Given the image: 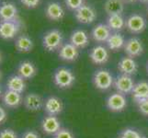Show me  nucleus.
<instances>
[{"instance_id": "obj_1", "label": "nucleus", "mask_w": 148, "mask_h": 138, "mask_svg": "<svg viewBox=\"0 0 148 138\" xmlns=\"http://www.w3.org/2000/svg\"><path fill=\"white\" fill-rule=\"evenodd\" d=\"M43 47L49 52L60 49L63 45V35L58 30H52L44 34L42 38Z\"/></svg>"}, {"instance_id": "obj_2", "label": "nucleus", "mask_w": 148, "mask_h": 138, "mask_svg": "<svg viewBox=\"0 0 148 138\" xmlns=\"http://www.w3.org/2000/svg\"><path fill=\"white\" fill-rule=\"evenodd\" d=\"M75 76L73 72L68 68L61 67L55 71L53 76L54 84L60 89H68L73 86Z\"/></svg>"}, {"instance_id": "obj_3", "label": "nucleus", "mask_w": 148, "mask_h": 138, "mask_svg": "<svg viewBox=\"0 0 148 138\" xmlns=\"http://www.w3.org/2000/svg\"><path fill=\"white\" fill-rule=\"evenodd\" d=\"M93 83L98 89L100 90H108L110 89L114 83V79L112 75L109 71L100 69L98 70L94 74Z\"/></svg>"}, {"instance_id": "obj_4", "label": "nucleus", "mask_w": 148, "mask_h": 138, "mask_svg": "<svg viewBox=\"0 0 148 138\" xmlns=\"http://www.w3.org/2000/svg\"><path fill=\"white\" fill-rule=\"evenodd\" d=\"M116 90L121 94H130L132 93V89L134 88V79L132 78L131 76L127 75H121L117 76L113 83Z\"/></svg>"}, {"instance_id": "obj_5", "label": "nucleus", "mask_w": 148, "mask_h": 138, "mask_svg": "<svg viewBox=\"0 0 148 138\" xmlns=\"http://www.w3.org/2000/svg\"><path fill=\"white\" fill-rule=\"evenodd\" d=\"M106 104L108 109L111 111L119 112L123 111L127 106V100L123 94H121L119 92L111 94L109 96V98L107 99Z\"/></svg>"}, {"instance_id": "obj_6", "label": "nucleus", "mask_w": 148, "mask_h": 138, "mask_svg": "<svg viewBox=\"0 0 148 138\" xmlns=\"http://www.w3.org/2000/svg\"><path fill=\"white\" fill-rule=\"evenodd\" d=\"M126 27L132 33H141L146 28V20L141 15L134 14L127 19Z\"/></svg>"}, {"instance_id": "obj_7", "label": "nucleus", "mask_w": 148, "mask_h": 138, "mask_svg": "<svg viewBox=\"0 0 148 138\" xmlns=\"http://www.w3.org/2000/svg\"><path fill=\"white\" fill-rule=\"evenodd\" d=\"M19 30L18 20L13 21H0V37L5 40L13 39Z\"/></svg>"}, {"instance_id": "obj_8", "label": "nucleus", "mask_w": 148, "mask_h": 138, "mask_svg": "<svg viewBox=\"0 0 148 138\" xmlns=\"http://www.w3.org/2000/svg\"><path fill=\"white\" fill-rule=\"evenodd\" d=\"M75 18L80 23L90 24L97 18V14L94 8L88 5H83L77 10H75Z\"/></svg>"}, {"instance_id": "obj_9", "label": "nucleus", "mask_w": 148, "mask_h": 138, "mask_svg": "<svg viewBox=\"0 0 148 138\" xmlns=\"http://www.w3.org/2000/svg\"><path fill=\"white\" fill-rule=\"evenodd\" d=\"M124 52L129 57L134 58L139 56L144 52V46H143L142 41L138 38H131L126 41L124 44Z\"/></svg>"}, {"instance_id": "obj_10", "label": "nucleus", "mask_w": 148, "mask_h": 138, "mask_svg": "<svg viewBox=\"0 0 148 138\" xmlns=\"http://www.w3.org/2000/svg\"><path fill=\"white\" fill-rule=\"evenodd\" d=\"M43 109L48 115L56 116L60 114L64 110V104L57 97H49V98L44 101Z\"/></svg>"}, {"instance_id": "obj_11", "label": "nucleus", "mask_w": 148, "mask_h": 138, "mask_svg": "<svg viewBox=\"0 0 148 138\" xmlns=\"http://www.w3.org/2000/svg\"><path fill=\"white\" fill-rule=\"evenodd\" d=\"M89 57L94 64L100 65L108 62V60L110 58V54L106 47L102 45H98L91 49Z\"/></svg>"}, {"instance_id": "obj_12", "label": "nucleus", "mask_w": 148, "mask_h": 138, "mask_svg": "<svg viewBox=\"0 0 148 138\" xmlns=\"http://www.w3.org/2000/svg\"><path fill=\"white\" fill-rule=\"evenodd\" d=\"M18 8L11 2H4L0 6V20L1 21H13L17 20Z\"/></svg>"}, {"instance_id": "obj_13", "label": "nucleus", "mask_w": 148, "mask_h": 138, "mask_svg": "<svg viewBox=\"0 0 148 138\" xmlns=\"http://www.w3.org/2000/svg\"><path fill=\"white\" fill-rule=\"evenodd\" d=\"M42 129L46 135H54L61 129V122L56 116L48 115L42 122Z\"/></svg>"}, {"instance_id": "obj_14", "label": "nucleus", "mask_w": 148, "mask_h": 138, "mask_svg": "<svg viewBox=\"0 0 148 138\" xmlns=\"http://www.w3.org/2000/svg\"><path fill=\"white\" fill-rule=\"evenodd\" d=\"M23 104L25 108L30 111H38L43 107L44 101L40 95L30 93L25 96L23 99Z\"/></svg>"}, {"instance_id": "obj_15", "label": "nucleus", "mask_w": 148, "mask_h": 138, "mask_svg": "<svg viewBox=\"0 0 148 138\" xmlns=\"http://www.w3.org/2000/svg\"><path fill=\"white\" fill-rule=\"evenodd\" d=\"M2 101L8 108L15 109V108H18V107L22 103L23 99L20 93L8 89L2 95Z\"/></svg>"}, {"instance_id": "obj_16", "label": "nucleus", "mask_w": 148, "mask_h": 138, "mask_svg": "<svg viewBox=\"0 0 148 138\" xmlns=\"http://www.w3.org/2000/svg\"><path fill=\"white\" fill-rule=\"evenodd\" d=\"M118 68L121 71L122 75L132 76L134 75L137 70H138V65L137 63L134 60V58L129 57V56H125V57L121 58L118 64Z\"/></svg>"}, {"instance_id": "obj_17", "label": "nucleus", "mask_w": 148, "mask_h": 138, "mask_svg": "<svg viewBox=\"0 0 148 138\" xmlns=\"http://www.w3.org/2000/svg\"><path fill=\"white\" fill-rule=\"evenodd\" d=\"M45 14L48 19L53 21H58L64 16V11L63 7L58 2H51L47 5L45 9Z\"/></svg>"}, {"instance_id": "obj_18", "label": "nucleus", "mask_w": 148, "mask_h": 138, "mask_svg": "<svg viewBox=\"0 0 148 138\" xmlns=\"http://www.w3.org/2000/svg\"><path fill=\"white\" fill-rule=\"evenodd\" d=\"M78 54L79 53L77 48L72 43H65L62 45V47L59 50V57L62 60L68 61V62L75 61L78 57Z\"/></svg>"}, {"instance_id": "obj_19", "label": "nucleus", "mask_w": 148, "mask_h": 138, "mask_svg": "<svg viewBox=\"0 0 148 138\" xmlns=\"http://www.w3.org/2000/svg\"><path fill=\"white\" fill-rule=\"evenodd\" d=\"M92 38L94 41L98 43H104L107 42L110 36L111 35L110 33V29L109 28L108 25L105 24H99L92 30Z\"/></svg>"}, {"instance_id": "obj_20", "label": "nucleus", "mask_w": 148, "mask_h": 138, "mask_svg": "<svg viewBox=\"0 0 148 138\" xmlns=\"http://www.w3.org/2000/svg\"><path fill=\"white\" fill-rule=\"evenodd\" d=\"M37 69L29 61H23L18 66V75L23 79H30L36 75Z\"/></svg>"}, {"instance_id": "obj_21", "label": "nucleus", "mask_w": 148, "mask_h": 138, "mask_svg": "<svg viewBox=\"0 0 148 138\" xmlns=\"http://www.w3.org/2000/svg\"><path fill=\"white\" fill-rule=\"evenodd\" d=\"M89 39L86 32L82 30H77L72 33L70 37V43L75 45L76 48H85L88 46Z\"/></svg>"}, {"instance_id": "obj_22", "label": "nucleus", "mask_w": 148, "mask_h": 138, "mask_svg": "<svg viewBox=\"0 0 148 138\" xmlns=\"http://www.w3.org/2000/svg\"><path fill=\"white\" fill-rule=\"evenodd\" d=\"M7 87L8 90H12L21 94L26 89V83H25V79H23L21 76H19L18 75H13L8 79Z\"/></svg>"}, {"instance_id": "obj_23", "label": "nucleus", "mask_w": 148, "mask_h": 138, "mask_svg": "<svg viewBox=\"0 0 148 138\" xmlns=\"http://www.w3.org/2000/svg\"><path fill=\"white\" fill-rule=\"evenodd\" d=\"M132 95L135 102L148 99V82L141 81V82L135 84L132 91Z\"/></svg>"}, {"instance_id": "obj_24", "label": "nucleus", "mask_w": 148, "mask_h": 138, "mask_svg": "<svg viewBox=\"0 0 148 138\" xmlns=\"http://www.w3.org/2000/svg\"><path fill=\"white\" fill-rule=\"evenodd\" d=\"M105 11L110 15H121L124 10V4L122 0H107L104 5Z\"/></svg>"}, {"instance_id": "obj_25", "label": "nucleus", "mask_w": 148, "mask_h": 138, "mask_svg": "<svg viewBox=\"0 0 148 138\" xmlns=\"http://www.w3.org/2000/svg\"><path fill=\"white\" fill-rule=\"evenodd\" d=\"M15 46L20 53H29L33 48V42L27 35H21L16 40Z\"/></svg>"}, {"instance_id": "obj_26", "label": "nucleus", "mask_w": 148, "mask_h": 138, "mask_svg": "<svg viewBox=\"0 0 148 138\" xmlns=\"http://www.w3.org/2000/svg\"><path fill=\"white\" fill-rule=\"evenodd\" d=\"M108 47L111 51H119L120 49L124 47L125 40L121 34L120 33H113L111 34L110 38L107 41Z\"/></svg>"}, {"instance_id": "obj_27", "label": "nucleus", "mask_w": 148, "mask_h": 138, "mask_svg": "<svg viewBox=\"0 0 148 138\" xmlns=\"http://www.w3.org/2000/svg\"><path fill=\"white\" fill-rule=\"evenodd\" d=\"M126 22L121 15H110L108 18V26L110 30H121L124 28Z\"/></svg>"}, {"instance_id": "obj_28", "label": "nucleus", "mask_w": 148, "mask_h": 138, "mask_svg": "<svg viewBox=\"0 0 148 138\" xmlns=\"http://www.w3.org/2000/svg\"><path fill=\"white\" fill-rule=\"evenodd\" d=\"M120 137L121 138H143L139 132H137L132 128H126L123 131H121Z\"/></svg>"}, {"instance_id": "obj_29", "label": "nucleus", "mask_w": 148, "mask_h": 138, "mask_svg": "<svg viewBox=\"0 0 148 138\" xmlns=\"http://www.w3.org/2000/svg\"><path fill=\"white\" fill-rule=\"evenodd\" d=\"M65 5L72 10H77L84 5V0H65Z\"/></svg>"}, {"instance_id": "obj_30", "label": "nucleus", "mask_w": 148, "mask_h": 138, "mask_svg": "<svg viewBox=\"0 0 148 138\" xmlns=\"http://www.w3.org/2000/svg\"><path fill=\"white\" fill-rule=\"evenodd\" d=\"M54 138H75V135H73V133L70 130L61 128L54 135Z\"/></svg>"}, {"instance_id": "obj_31", "label": "nucleus", "mask_w": 148, "mask_h": 138, "mask_svg": "<svg viewBox=\"0 0 148 138\" xmlns=\"http://www.w3.org/2000/svg\"><path fill=\"white\" fill-rule=\"evenodd\" d=\"M136 104L138 106V110L141 113L148 116V99L136 102Z\"/></svg>"}, {"instance_id": "obj_32", "label": "nucleus", "mask_w": 148, "mask_h": 138, "mask_svg": "<svg viewBox=\"0 0 148 138\" xmlns=\"http://www.w3.org/2000/svg\"><path fill=\"white\" fill-rule=\"evenodd\" d=\"M0 138H18V137L15 131L9 128H6L0 132Z\"/></svg>"}, {"instance_id": "obj_33", "label": "nucleus", "mask_w": 148, "mask_h": 138, "mask_svg": "<svg viewBox=\"0 0 148 138\" xmlns=\"http://www.w3.org/2000/svg\"><path fill=\"white\" fill-rule=\"evenodd\" d=\"M20 2L28 8H34L40 4V0H20Z\"/></svg>"}, {"instance_id": "obj_34", "label": "nucleus", "mask_w": 148, "mask_h": 138, "mask_svg": "<svg viewBox=\"0 0 148 138\" xmlns=\"http://www.w3.org/2000/svg\"><path fill=\"white\" fill-rule=\"evenodd\" d=\"M21 138H40V137L38 135V133H36L35 131H27L24 133Z\"/></svg>"}, {"instance_id": "obj_35", "label": "nucleus", "mask_w": 148, "mask_h": 138, "mask_svg": "<svg viewBox=\"0 0 148 138\" xmlns=\"http://www.w3.org/2000/svg\"><path fill=\"white\" fill-rule=\"evenodd\" d=\"M6 119H7V112L3 107L0 106V124H2L6 121Z\"/></svg>"}, {"instance_id": "obj_36", "label": "nucleus", "mask_w": 148, "mask_h": 138, "mask_svg": "<svg viewBox=\"0 0 148 138\" xmlns=\"http://www.w3.org/2000/svg\"><path fill=\"white\" fill-rule=\"evenodd\" d=\"M126 2H129V3H132V2H135L136 0H124Z\"/></svg>"}, {"instance_id": "obj_37", "label": "nucleus", "mask_w": 148, "mask_h": 138, "mask_svg": "<svg viewBox=\"0 0 148 138\" xmlns=\"http://www.w3.org/2000/svg\"><path fill=\"white\" fill-rule=\"evenodd\" d=\"M2 94V89H1V87H0V96H1Z\"/></svg>"}, {"instance_id": "obj_38", "label": "nucleus", "mask_w": 148, "mask_h": 138, "mask_svg": "<svg viewBox=\"0 0 148 138\" xmlns=\"http://www.w3.org/2000/svg\"><path fill=\"white\" fill-rule=\"evenodd\" d=\"M142 2H148V0H140Z\"/></svg>"}, {"instance_id": "obj_39", "label": "nucleus", "mask_w": 148, "mask_h": 138, "mask_svg": "<svg viewBox=\"0 0 148 138\" xmlns=\"http://www.w3.org/2000/svg\"><path fill=\"white\" fill-rule=\"evenodd\" d=\"M146 70H147V73H148V64H147V66H146Z\"/></svg>"}, {"instance_id": "obj_40", "label": "nucleus", "mask_w": 148, "mask_h": 138, "mask_svg": "<svg viewBox=\"0 0 148 138\" xmlns=\"http://www.w3.org/2000/svg\"><path fill=\"white\" fill-rule=\"evenodd\" d=\"M0 62H1V55H0Z\"/></svg>"}, {"instance_id": "obj_41", "label": "nucleus", "mask_w": 148, "mask_h": 138, "mask_svg": "<svg viewBox=\"0 0 148 138\" xmlns=\"http://www.w3.org/2000/svg\"><path fill=\"white\" fill-rule=\"evenodd\" d=\"M0 78H1V72H0Z\"/></svg>"}]
</instances>
